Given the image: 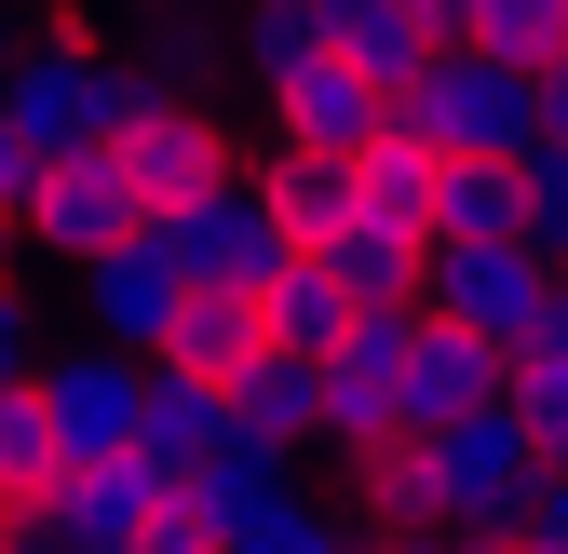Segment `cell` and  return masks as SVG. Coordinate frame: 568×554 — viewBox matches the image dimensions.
Masks as SVG:
<instances>
[{"instance_id":"obj_39","label":"cell","mask_w":568,"mask_h":554,"mask_svg":"<svg viewBox=\"0 0 568 554\" xmlns=\"http://www.w3.org/2000/svg\"><path fill=\"white\" fill-rule=\"evenodd\" d=\"M366 554H447V527H419V541H366Z\"/></svg>"},{"instance_id":"obj_41","label":"cell","mask_w":568,"mask_h":554,"mask_svg":"<svg viewBox=\"0 0 568 554\" xmlns=\"http://www.w3.org/2000/svg\"><path fill=\"white\" fill-rule=\"evenodd\" d=\"M0 54H14V0H0Z\"/></svg>"},{"instance_id":"obj_12","label":"cell","mask_w":568,"mask_h":554,"mask_svg":"<svg viewBox=\"0 0 568 554\" xmlns=\"http://www.w3.org/2000/svg\"><path fill=\"white\" fill-rule=\"evenodd\" d=\"M163 488H176V473H150L135 447H122V460H68L54 501H41V541H54V554H122L135 527H150Z\"/></svg>"},{"instance_id":"obj_13","label":"cell","mask_w":568,"mask_h":554,"mask_svg":"<svg viewBox=\"0 0 568 554\" xmlns=\"http://www.w3.org/2000/svg\"><path fill=\"white\" fill-rule=\"evenodd\" d=\"M487 392H501V338L419 298V325H406V433L460 420V406H487Z\"/></svg>"},{"instance_id":"obj_27","label":"cell","mask_w":568,"mask_h":554,"mask_svg":"<svg viewBox=\"0 0 568 554\" xmlns=\"http://www.w3.org/2000/svg\"><path fill=\"white\" fill-rule=\"evenodd\" d=\"M231 54H244V82L312 68V54H325V0H244V14H231Z\"/></svg>"},{"instance_id":"obj_28","label":"cell","mask_w":568,"mask_h":554,"mask_svg":"<svg viewBox=\"0 0 568 554\" xmlns=\"http://www.w3.org/2000/svg\"><path fill=\"white\" fill-rule=\"evenodd\" d=\"M501 406L541 433V460H568V325L528 338V352H501Z\"/></svg>"},{"instance_id":"obj_3","label":"cell","mask_w":568,"mask_h":554,"mask_svg":"<svg viewBox=\"0 0 568 554\" xmlns=\"http://www.w3.org/2000/svg\"><path fill=\"white\" fill-rule=\"evenodd\" d=\"M419 298L460 311V325H487L501 352H528V338L568 325V257H541L528 230H501V244H434V257H419Z\"/></svg>"},{"instance_id":"obj_8","label":"cell","mask_w":568,"mask_h":554,"mask_svg":"<svg viewBox=\"0 0 568 554\" xmlns=\"http://www.w3.org/2000/svg\"><path fill=\"white\" fill-rule=\"evenodd\" d=\"M406 325H419V298H379V311H352L325 338V447L338 460L406 433Z\"/></svg>"},{"instance_id":"obj_20","label":"cell","mask_w":568,"mask_h":554,"mask_svg":"<svg viewBox=\"0 0 568 554\" xmlns=\"http://www.w3.org/2000/svg\"><path fill=\"white\" fill-rule=\"evenodd\" d=\"M217 433H231V392H217V379H190V366H150V406H135V460H150V473H190Z\"/></svg>"},{"instance_id":"obj_34","label":"cell","mask_w":568,"mask_h":554,"mask_svg":"<svg viewBox=\"0 0 568 554\" xmlns=\"http://www.w3.org/2000/svg\"><path fill=\"white\" fill-rule=\"evenodd\" d=\"M28 176H41V150H28L14 122H0V257L28 244Z\"/></svg>"},{"instance_id":"obj_1","label":"cell","mask_w":568,"mask_h":554,"mask_svg":"<svg viewBox=\"0 0 568 554\" xmlns=\"http://www.w3.org/2000/svg\"><path fill=\"white\" fill-rule=\"evenodd\" d=\"M122 109H135V54H95V28H68V41H14V54H0V122H14L41 163L109 150Z\"/></svg>"},{"instance_id":"obj_5","label":"cell","mask_w":568,"mask_h":554,"mask_svg":"<svg viewBox=\"0 0 568 554\" xmlns=\"http://www.w3.org/2000/svg\"><path fill=\"white\" fill-rule=\"evenodd\" d=\"M419 447H434V488H447V527H528L541 473H555V460H541V433L515 420L501 392H487V406H460V420H434Z\"/></svg>"},{"instance_id":"obj_4","label":"cell","mask_w":568,"mask_h":554,"mask_svg":"<svg viewBox=\"0 0 568 554\" xmlns=\"http://www.w3.org/2000/svg\"><path fill=\"white\" fill-rule=\"evenodd\" d=\"M109 163H122V189L163 217V203L217 189V176L244 163V135L217 122V95H176V82H150V68H135V109H122V135H109Z\"/></svg>"},{"instance_id":"obj_21","label":"cell","mask_w":568,"mask_h":554,"mask_svg":"<svg viewBox=\"0 0 568 554\" xmlns=\"http://www.w3.org/2000/svg\"><path fill=\"white\" fill-rule=\"evenodd\" d=\"M176 488H190L203 514H217V527H244L257 501H284V488H298V447H271V433H217V447H203V460L176 473Z\"/></svg>"},{"instance_id":"obj_19","label":"cell","mask_w":568,"mask_h":554,"mask_svg":"<svg viewBox=\"0 0 568 554\" xmlns=\"http://www.w3.org/2000/svg\"><path fill=\"white\" fill-rule=\"evenodd\" d=\"M501 230H528V176L501 150H447L434 163V244H501Z\"/></svg>"},{"instance_id":"obj_33","label":"cell","mask_w":568,"mask_h":554,"mask_svg":"<svg viewBox=\"0 0 568 554\" xmlns=\"http://www.w3.org/2000/svg\"><path fill=\"white\" fill-rule=\"evenodd\" d=\"M41 325H54V311H41V285L0 257V379H28V366H41Z\"/></svg>"},{"instance_id":"obj_30","label":"cell","mask_w":568,"mask_h":554,"mask_svg":"<svg viewBox=\"0 0 568 554\" xmlns=\"http://www.w3.org/2000/svg\"><path fill=\"white\" fill-rule=\"evenodd\" d=\"M460 41H487V54L541 68V54H568V0H474V14H460Z\"/></svg>"},{"instance_id":"obj_36","label":"cell","mask_w":568,"mask_h":554,"mask_svg":"<svg viewBox=\"0 0 568 554\" xmlns=\"http://www.w3.org/2000/svg\"><path fill=\"white\" fill-rule=\"evenodd\" d=\"M528 82H541V135H568V54H541Z\"/></svg>"},{"instance_id":"obj_31","label":"cell","mask_w":568,"mask_h":554,"mask_svg":"<svg viewBox=\"0 0 568 554\" xmlns=\"http://www.w3.org/2000/svg\"><path fill=\"white\" fill-rule=\"evenodd\" d=\"M515 176H528V244L568 257V135H528V163H515Z\"/></svg>"},{"instance_id":"obj_2","label":"cell","mask_w":568,"mask_h":554,"mask_svg":"<svg viewBox=\"0 0 568 554\" xmlns=\"http://www.w3.org/2000/svg\"><path fill=\"white\" fill-rule=\"evenodd\" d=\"M393 122H419L434 150H501L528 163V135H541V82L515 54H487V41H434V68L393 95Z\"/></svg>"},{"instance_id":"obj_11","label":"cell","mask_w":568,"mask_h":554,"mask_svg":"<svg viewBox=\"0 0 568 554\" xmlns=\"http://www.w3.org/2000/svg\"><path fill=\"white\" fill-rule=\"evenodd\" d=\"M176 298H190V270L163 257V230H122L109 257H82V338H122V352H163Z\"/></svg>"},{"instance_id":"obj_35","label":"cell","mask_w":568,"mask_h":554,"mask_svg":"<svg viewBox=\"0 0 568 554\" xmlns=\"http://www.w3.org/2000/svg\"><path fill=\"white\" fill-rule=\"evenodd\" d=\"M528 554H568V460L541 473V501H528Z\"/></svg>"},{"instance_id":"obj_10","label":"cell","mask_w":568,"mask_h":554,"mask_svg":"<svg viewBox=\"0 0 568 554\" xmlns=\"http://www.w3.org/2000/svg\"><path fill=\"white\" fill-rule=\"evenodd\" d=\"M122 230H150V203L122 189V163H109V150H68V163H41V176H28V244H41V257L82 270V257H109Z\"/></svg>"},{"instance_id":"obj_26","label":"cell","mask_w":568,"mask_h":554,"mask_svg":"<svg viewBox=\"0 0 568 554\" xmlns=\"http://www.w3.org/2000/svg\"><path fill=\"white\" fill-rule=\"evenodd\" d=\"M217 554H366V527H352V501H298V488H284V501H257Z\"/></svg>"},{"instance_id":"obj_14","label":"cell","mask_w":568,"mask_h":554,"mask_svg":"<svg viewBox=\"0 0 568 554\" xmlns=\"http://www.w3.org/2000/svg\"><path fill=\"white\" fill-rule=\"evenodd\" d=\"M352 527H366V541H419V527H447V488H434V447H419V433L352 447Z\"/></svg>"},{"instance_id":"obj_6","label":"cell","mask_w":568,"mask_h":554,"mask_svg":"<svg viewBox=\"0 0 568 554\" xmlns=\"http://www.w3.org/2000/svg\"><path fill=\"white\" fill-rule=\"evenodd\" d=\"M28 392H41V420H54L68 460H122L135 406H150V352H122V338H41Z\"/></svg>"},{"instance_id":"obj_25","label":"cell","mask_w":568,"mask_h":554,"mask_svg":"<svg viewBox=\"0 0 568 554\" xmlns=\"http://www.w3.org/2000/svg\"><path fill=\"white\" fill-rule=\"evenodd\" d=\"M257 311H271V338H284V352H312V366H325V338L352 325V298H338V270H325L312 244H298V257H284L271 285H257Z\"/></svg>"},{"instance_id":"obj_24","label":"cell","mask_w":568,"mask_h":554,"mask_svg":"<svg viewBox=\"0 0 568 554\" xmlns=\"http://www.w3.org/2000/svg\"><path fill=\"white\" fill-rule=\"evenodd\" d=\"M54 473H68V447H54V420H41V392L0 379V514H41Z\"/></svg>"},{"instance_id":"obj_38","label":"cell","mask_w":568,"mask_h":554,"mask_svg":"<svg viewBox=\"0 0 568 554\" xmlns=\"http://www.w3.org/2000/svg\"><path fill=\"white\" fill-rule=\"evenodd\" d=\"M95 14H190V0H82V28H95Z\"/></svg>"},{"instance_id":"obj_18","label":"cell","mask_w":568,"mask_h":554,"mask_svg":"<svg viewBox=\"0 0 568 554\" xmlns=\"http://www.w3.org/2000/svg\"><path fill=\"white\" fill-rule=\"evenodd\" d=\"M244 352H271V311H257V285H190L150 366H190V379H231Z\"/></svg>"},{"instance_id":"obj_7","label":"cell","mask_w":568,"mask_h":554,"mask_svg":"<svg viewBox=\"0 0 568 554\" xmlns=\"http://www.w3.org/2000/svg\"><path fill=\"white\" fill-rule=\"evenodd\" d=\"M150 230H163V257L190 270V285H271V270L298 257V244H284V217H271V189H257L244 163H231L217 189H190V203H163Z\"/></svg>"},{"instance_id":"obj_22","label":"cell","mask_w":568,"mask_h":554,"mask_svg":"<svg viewBox=\"0 0 568 554\" xmlns=\"http://www.w3.org/2000/svg\"><path fill=\"white\" fill-rule=\"evenodd\" d=\"M312 257L338 270V298H352V311H379V298H419V257H434V244H419V230H379V217H338Z\"/></svg>"},{"instance_id":"obj_32","label":"cell","mask_w":568,"mask_h":554,"mask_svg":"<svg viewBox=\"0 0 568 554\" xmlns=\"http://www.w3.org/2000/svg\"><path fill=\"white\" fill-rule=\"evenodd\" d=\"M217 541H231V527H217V514H203V501H190V488H163V501H150V527H135V541H122V554H217Z\"/></svg>"},{"instance_id":"obj_9","label":"cell","mask_w":568,"mask_h":554,"mask_svg":"<svg viewBox=\"0 0 568 554\" xmlns=\"http://www.w3.org/2000/svg\"><path fill=\"white\" fill-rule=\"evenodd\" d=\"M379 122H393V95L352 54H312V68H284V82H257V150H366Z\"/></svg>"},{"instance_id":"obj_40","label":"cell","mask_w":568,"mask_h":554,"mask_svg":"<svg viewBox=\"0 0 568 554\" xmlns=\"http://www.w3.org/2000/svg\"><path fill=\"white\" fill-rule=\"evenodd\" d=\"M419 14H434V28H447V41H460V14H474V0H419Z\"/></svg>"},{"instance_id":"obj_15","label":"cell","mask_w":568,"mask_h":554,"mask_svg":"<svg viewBox=\"0 0 568 554\" xmlns=\"http://www.w3.org/2000/svg\"><path fill=\"white\" fill-rule=\"evenodd\" d=\"M217 392H231V433H271V447H325V366H312V352H284V338H271V352H244Z\"/></svg>"},{"instance_id":"obj_29","label":"cell","mask_w":568,"mask_h":554,"mask_svg":"<svg viewBox=\"0 0 568 554\" xmlns=\"http://www.w3.org/2000/svg\"><path fill=\"white\" fill-rule=\"evenodd\" d=\"M135 68H150V82H176V95H217V82H231L244 54H231V28H217V14L190 0V14H163V41L135 54Z\"/></svg>"},{"instance_id":"obj_16","label":"cell","mask_w":568,"mask_h":554,"mask_svg":"<svg viewBox=\"0 0 568 554\" xmlns=\"http://www.w3.org/2000/svg\"><path fill=\"white\" fill-rule=\"evenodd\" d=\"M434 135H419V122H379L366 135V150H352V217H379V230H419V244H434Z\"/></svg>"},{"instance_id":"obj_23","label":"cell","mask_w":568,"mask_h":554,"mask_svg":"<svg viewBox=\"0 0 568 554\" xmlns=\"http://www.w3.org/2000/svg\"><path fill=\"white\" fill-rule=\"evenodd\" d=\"M257 189H271L284 244H325L352 217V150H257Z\"/></svg>"},{"instance_id":"obj_37","label":"cell","mask_w":568,"mask_h":554,"mask_svg":"<svg viewBox=\"0 0 568 554\" xmlns=\"http://www.w3.org/2000/svg\"><path fill=\"white\" fill-rule=\"evenodd\" d=\"M447 554H528V527H447Z\"/></svg>"},{"instance_id":"obj_17","label":"cell","mask_w":568,"mask_h":554,"mask_svg":"<svg viewBox=\"0 0 568 554\" xmlns=\"http://www.w3.org/2000/svg\"><path fill=\"white\" fill-rule=\"evenodd\" d=\"M434 41H447V28L419 14V0H325V54H352L379 95H406L419 68H434Z\"/></svg>"}]
</instances>
